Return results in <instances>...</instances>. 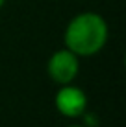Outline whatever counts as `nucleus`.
<instances>
[{
    "instance_id": "f257e3e1",
    "label": "nucleus",
    "mask_w": 126,
    "mask_h": 127,
    "mask_svg": "<svg viewBox=\"0 0 126 127\" xmlns=\"http://www.w3.org/2000/svg\"><path fill=\"white\" fill-rule=\"evenodd\" d=\"M110 30L100 13L84 11L69 20L63 33L65 48L74 52L78 57H91L98 54L108 42Z\"/></svg>"
},
{
    "instance_id": "f03ea898",
    "label": "nucleus",
    "mask_w": 126,
    "mask_h": 127,
    "mask_svg": "<svg viewBox=\"0 0 126 127\" xmlns=\"http://www.w3.org/2000/svg\"><path fill=\"white\" fill-rule=\"evenodd\" d=\"M46 72L48 77L58 85L72 83L80 74V57L69 48H61L50 55L46 63Z\"/></svg>"
},
{
    "instance_id": "7ed1b4c3",
    "label": "nucleus",
    "mask_w": 126,
    "mask_h": 127,
    "mask_svg": "<svg viewBox=\"0 0 126 127\" xmlns=\"http://www.w3.org/2000/svg\"><path fill=\"white\" fill-rule=\"evenodd\" d=\"M54 105L58 109V112L65 118H82L87 112V94L84 92V89L67 83L61 85V89L54 96Z\"/></svg>"
},
{
    "instance_id": "20e7f679",
    "label": "nucleus",
    "mask_w": 126,
    "mask_h": 127,
    "mask_svg": "<svg viewBox=\"0 0 126 127\" xmlns=\"http://www.w3.org/2000/svg\"><path fill=\"white\" fill-rule=\"evenodd\" d=\"M67 127H87V125H84V124H72V125H67Z\"/></svg>"
},
{
    "instance_id": "39448f33",
    "label": "nucleus",
    "mask_w": 126,
    "mask_h": 127,
    "mask_svg": "<svg viewBox=\"0 0 126 127\" xmlns=\"http://www.w3.org/2000/svg\"><path fill=\"white\" fill-rule=\"evenodd\" d=\"M6 4V0H0V9H2V6Z\"/></svg>"
}]
</instances>
